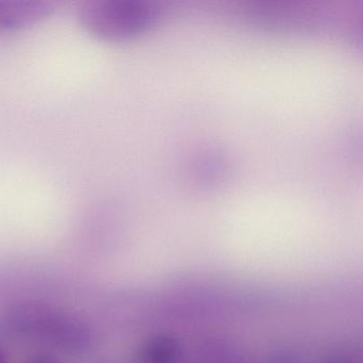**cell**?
I'll return each instance as SVG.
<instances>
[{"mask_svg": "<svg viewBox=\"0 0 363 363\" xmlns=\"http://www.w3.org/2000/svg\"><path fill=\"white\" fill-rule=\"evenodd\" d=\"M164 9L152 0H90L78 10L82 28L96 39L124 42L154 28Z\"/></svg>", "mask_w": 363, "mask_h": 363, "instance_id": "1", "label": "cell"}, {"mask_svg": "<svg viewBox=\"0 0 363 363\" xmlns=\"http://www.w3.org/2000/svg\"><path fill=\"white\" fill-rule=\"evenodd\" d=\"M48 0H0V33L25 30L40 24L54 12Z\"/></svg>", "mask_w": 363, "mask_h": 363, "instance_id": "2", "label": "cell"}]
</instances>
